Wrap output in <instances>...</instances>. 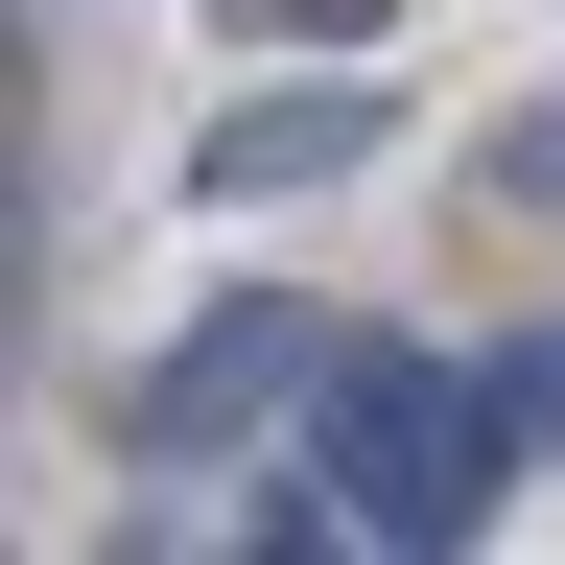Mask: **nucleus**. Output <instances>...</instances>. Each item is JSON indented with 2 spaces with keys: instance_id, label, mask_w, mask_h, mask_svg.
Segmentation results:
<instances>
[{
  "instance_id": "nucleus-6",
  "label": "nucleus",
  "mask_w": 565,
  "mask_h": 565,
  "mask_svg": "<svg viewBox=\"0 0 565 565\" xmlns=\"http://www.w3.org/2000/svg\"><path fill=\"white\" fill-rule=\"evenodd\" d=\"M494 189H519V212H565V95H542L519 141H494Z\"/></svg>"
},
{
  "instance_id": "nucleus-2",
  "label": "nucleus",
  "mask_w": 565,
  "mask_h": 565,
  "mask_svg": "<svg viewBox=\"0 0 565 565\" xmlns=\"http://www.w3.org/2000/svg\"><path fill=\"white\" fill-rule=\"evenodd\" d=\"M307 377H330V307H307V282H236V307H212V330L166 353V377L118 401V448H141V471H189V448H236L259 401L307 424Z\"/></svg>"
},
{
  "instance_id": "nucleus-3",
  "label": "nucleus",
  "mask_w": 565,
  "mask_h": 565,
  "mask_svg": "<svg viewBox=\"0 0 565 565\" xmlns=\"http://www.w3.org/2000/svg\"><path fill=\"white\" fill-rule=\"evenodd\" d=\"M377 141H401V118L307 71V95H236V118H212V141H189V189H212V212H259V189H330V166H377Z\"/></svg>"
},
{
  "instance_id": "nucleus-5",
  "label": "nucleus",
  "mask_w": 565,
  "mask_h": 565,
  "mask_svg": "<svg viewBox=\"0 0 565 565\" xmlns=\"http://www.w3.org/2000/svg\"><path fill=\"white\" fill-rule=\"evenodd\" d=\"M494 401H519L542 448H565V330H519V353H494Z\"/></svg>"
},
{
  "instance_id": "nucleus-1",
  "label": "nucleus",
  "mask_w": 565,
  "mask_h": 565,
  "mask_svg": "<svg viewBox=\"0 0 565 565\" xmlns=\"http://www.w3.org/2000/svg\"><path fill=\"white\" fill-rule=\"evenodd\" d=\"M519 448H542V424L494 401V353L330 330V377H307V448H282V471H330V519H353V542H494Z\"/></svg>"
},
{
  "instance_id": "nucleus-4",
  "label": "nucleus",
  "mask_w": 565,
  "mask_h": 565,
  "mask_svg": "<svg viewBox=\"0 0 565 565\" xmlns=\"http://www.w3.org/2000/svg\"><path fill=\"white\" fill-rule=\"evenodd\" d=\"M401 0H236V47H377Z\"/></svg>"
}]
</instances>
